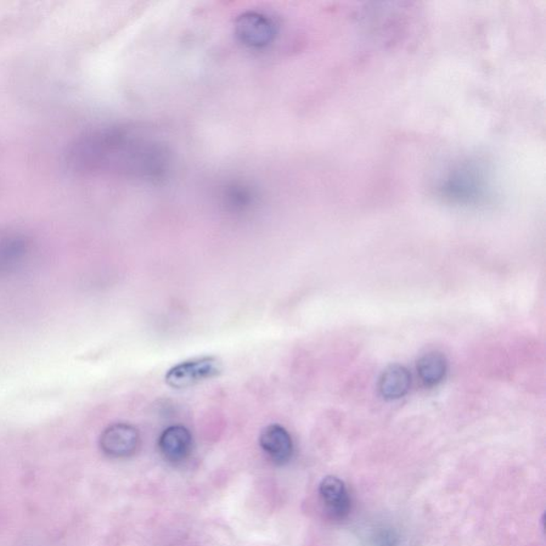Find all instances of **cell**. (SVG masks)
I'll return each mask as SVG.
<instances>
[{
	"label": "cell",
	"mask_w": 546,
	"mask_h": 546,
	"mask_svg": "<svg viewBox=\"0 0 546 546\" xmlns=\"http://www.w3.org/2000/svg\"><path fill=\"white\" fill-rule=\"evenodd\" d=\"M160 144L142 140L129 129L105 126L81 134L71 143L65 163L80 176H159L168 163Z\"/></svg>",
	"instance_id": "cell-1"
},
{
	"label": "cell",
	"mask_w": 546,
	"mask_h": 546,
	"mask_svg": "<svg viewBox=\"0 0 546 546\" xmlns=\"http://www.w3.org/2000/svg\"><path fill=\"white\" fill-rule=\"evenodd\" d=\"M234 35L243 47L251 50L266 49L277 41L279 25L272 16L260 11H246L234 22Z\"/></svg>",
	"instance_id": "cell-2"
},
{
	"label": "cell",
	"mask_w": 546,
	"mask_h": 546,
	"mask_svg": "<svg viewBox=\"0 0 546 546\" xmlns=\"http://www.w3.org/2000/svg\"><path fill=\"white\" fill-rule=\"evenodd\" d=\"M221 371V360L216 357H202L173 366L167 371L165 379L169 386L179 390L215 378Z\"/></svg>",
	"instance_id": "cell-3"
},
{
	"label": "cell",
	"mask_w": 546,
	"mask_h": 546,
	"mask_svg": "<svg viewBox=\"0 0 546 546\" xmlns=\"http://www.w3.org/2000/svg\"><path fill=\"white\" fill-rule=\"evenodd\" d=\"M139 432L133 425L117 423L107 427L100 438L101 452L110 458H127L136 452Z\"/></svg>",
	"instance_id": "cell-4"
},
{
	"label": "cell",
	"mask_w": 546,
	"mask_h": 546,
	"mask_svg": "<svg viewBox=\"0 0 546 546\" xmlns=\"http://www.w3.org/2000/svg\"><path fill=\"white\" fill-rule=\"evenodd\" d=\"M30 240L18 232H0V274L19 272L30 260Z\"/></svg>",
	"instance_id": "cell-5"
},
{
	"label": "cell",
	"mask_w": 546,
	"mask_h": 546,
	"mask_svg": "<svg viewBox=\"0 0 546 546\" xmlns=\"http://www.w3.org/2000/svg\"><path fill=\"white\" fill-rule=\"evenodd\" d=\"M319 494L334 519L344 520L351 512V500L344 481L335 476L324 478L319 485Z\"/></svg>",
	"instance_id": "cell-6"
},
{
	"label": "cell",
	"mask_w": 546,
	"mask_h": 546,
	"mask_svg": "<svg viewBox=\"0 0 546 546\" xmlns=\"http://www.w3.org/2000/svg\"><path fill=\"white\" fill-rule=\"evenodd\" d=\"M193 436L187 428L176 425L168 427L160 437L161 455L171 463H181L193 450Z\"/></svg>",
	"instance_id": "cell-7"
},
{
	"label": "cell",
	"mask_w": 546,
	"mask_h": 546,
	"mask_svg": "<svg viewBox=\"0 0 546 546\" xmlns=\"http://www.w3.org/2000/svg\"><path fill=\"white\" fill-rule=\"evenodd\" d=\"M260 446L269 458L278 464L289 463L294 453V444L289 431L277 424L264 428L261 433Z\"/></svg>",
	"instance_id": "cell-8"
},
{
	"label": "cell",
	"mask_w": 546,
	"mask_h": 546,
	"mask_svg": "<svg viewBox=\"0 0 546 546\" xmlns=\"http://www.w3.org/2000/svg\"><path fill=\"white\" fill-rule=\"evenodd\" d=\"M411 386L409 370L402 365H393L382 374L379 388L386 399H399L407 395Z\"/></svg>",
	"instance_id": "cell-9"
},
{
	"label": "cell",
	"mask_w": 546,
	"mask_h": 546,
	"mask_svg": "<svg viewBox=\"0 0 546 546\" xmlns=\"http://www.w3.org/2000/svg\"><path fill=\"white\" fill-rule=\"evenodd\" d=\"M418 373L421 381L428 386L440 384L447 373V361L442 353L429 352L420 359Z\"/></svg>",
	"instance_id": "cell-10"
}]
</instances>
